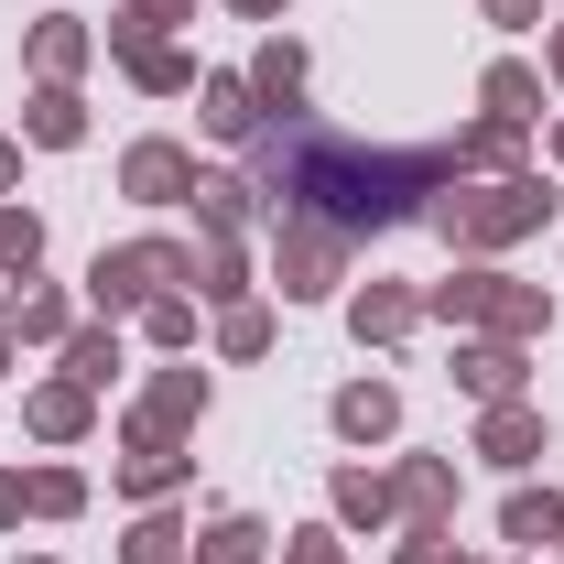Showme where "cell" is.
<instances>
[{"mask_svg": "<svg viewBox=\"0 0 564 564\" xmlns=\"http://www.w3.org/2000/svg\"><path fill=\"white\" fill-rule=\"evenodd\" d=\"M467 152L434 141V152H369L348 131H315L282 109V131H250V185H261V217H315L337 239H369V228H402V217L434 207V185H456Z\"/></svg>", "mask_w": 564, "mask_h": 564, "instance_id": "obj_1", "label": "cell"}, {"mask_svg": "<svg viewBox=\"0 0 564 564\" xmlns=\"http://www.w3.org/2000/svg\"><path fill=\"white\" fill-rule=\"evenodd\" d=\"M174 282H196V250H174V239H131V250H98V261H87V304L120 315V304H152V293H174Z\"/></svg>", "mask_w": 564, "mask_h": 564, "instance_id": "obj_2", "label": "cell"}, {"mask_svg": "<svg viewBox=\"0 0 564 564\" xmlns=\"http://www.w3.org/2000/svg\"><path fill=\"white\" fill-rule=\"evenodd\" d=\"M434 217H445V239H478V250H499V239H521V228H543V217H554V185H532V174H499L489 196H434Z\"/></svg>", "mask_w": 564, "mask_h": 564, "instance_id": "obj_3", "label": "cell"}, {"mask_svg": "<svg viewBox=\"0 0 564 564\" xmlns=\"http://www.w3.org/2000/svg\"><path fill=\"white\" fill-rule=\"evenodd\" d=\"M272 272H282V293H293V304H304V293H337L348 239H337V228H315V217H282V228H272Z\"/></svg>", "mask_w": 564, "mask_h": 564, "instance_id": "obj_4", "label": "cell"}, {"mask_svg": "<svg viewBox=\"0 0 564 564\" xmlns=\"http://www.w3.org/2000/svg\"><path fill=\"white\" fill-rule=\"evenodd\" d=\"M120 185H131L141 207H196V152L185 141H131L120 152Z\"/></svg>", "mask_w": 564, "mask_h": 564, "instance_id": "obj_5", "label": "cell"}, {"mask_svg": "<svg viewBox=\"0 0 564 564\" xmlns=\"http://www.w3.org/2000/svg\"><path fill=\"white\" fill-rule=\"evenodd\" d=\"M196 413H207V380L196 369H163L141 391V413H131V445H174V434H196Z\"/></svg>", "mask_w": 564, "mask_h": 564, "instance_id": "obj_6", "label": "cell"}, {"mask_svg": "<svg viewBox=\"0 0 564 564\" xmlns=\"http://www.w3.org/2000/svg\"><path fill=\"white\" fill-rule=\"evenodd\" d=\"M478 326L521 348V337H543V326H554V304H543L532 282H510V272H478Z\"/></svg>", "mask_w": 564, "mask_h": 564, "instance_id": "obj_7", "label": "cell"}, {"mask_svg": "<svg viewBox=\"0 0 564 564\" xmlns=\"http://www.w3.org/2000/svg\"><path fill=\"white\" fill-rule=\"evenodd\" d=\"M391 510H413V532H445V510H456V467H445V456H402Z\"/></svg>", "mask_w": 564, "mask_h": 564, "instance_id": "obj_8", "label": "cell"}, {"mask_svg": "<svg viewBox=\"0 0 564 564\" xmlns=\"http://www.w3.org/2000/svg\"><path fill=\"white\" fill-rule=\"evenodd\" d=\"M0 337H11V348H44V337H76L66 293H44V282L22 272V282H11V304H0Z\"/></svg>", "mask_w": 564, "mask_h": 564, "instance_id": "obj_9", "label": "cell"}, {"mask_svg": "<svg viewBox=\"0 0 564 564\" xmlns=\"http://www.w3.org/2000/svg\"><path fill=\"white\" fill-rule=\"evenodd\" d=\"M478 456H499V467H532V456H543V413H532V402H489V423H478Z\"/></svg>", "mask_w": 564, "mask_h": 564, "instance_id": "obj_10", "label": "cell"}, {"mask_svg": "<svg viewBox=\"0 0 564 564\" xmlns=\"http://www.w3.org/2000/svg\"><path fill=\"white\" fill-rule=\"evenodd\" d=\"M391 423H402V391H391V380H348V391H337V434H348V445H380Z\"/></svg>", "mask_w": 564, "mask_h": 564, "instance_id": "obj_11", "label": "cell"}, {"mask_svg": "<svg viewBox=\"0 0 564 564\" xmlns=\"http://www.w3.org/2000/svg\"><path fill=\"white\" fill-rule=\"evenodd\" d=\"M22 131L44 141V152H76V141H87V98H76V87H33V109H22Z\"/></svg>", "mask_w": 564, "mask_h": 564, "instance_id": "obj_12", "label": "cell"}, {"mask_svg": "<svg viewBox=\"0 0 564 564\" xmlns=\"http://www.w3.org/2000/svg\"><path fill=\"white\" fill-rule=\"evenodd\" d=\"M196 217H207V239H228V228L261 217V185L250 174H196Z\"/></svg>", "mask_w": 564, "mask_h": 564, "instance_id": "obj_13", "label": "cell"}, {"mask_svg": "<svg viewBox=\"0 0 564 564\" xmlns=\"http://www.w3.org/2000/svg\"><path fill=\"white\" fill-rule=\"evenodd\" d=\"M456 380H467L478 402H510V391H521V348H510V337H478V348H456Z\"/></svg>", "mask_w": 564, "mask_h": 564, "instance_id": "obj_14", "label": "cell"}, {"mask_svg": "<svg viewBox=\"0 0 564 564\" xmlns=\"http://www.w3.org/2000/svg\"><path fill=\"white\" fill-rule=\"evenodd\" d=\"M413 315H423V293H413V282H369V293L348 304V326H358V337H380V348H391Z\"/></svg>", "mask_w": 564, "mask_h": 564, "instance_id": "obj_15", "label": "cell"}, {"mask_svg": "<svg viewBox=\"0 0 564 564\" xmlns=\"http://www.w3.org/2000/svg\"><path fill=\"white\" fill-rule=\"evenodd\" d=\"M196 120H207L217 141H250L261 131V87H250V76H207V109H196Z\"/></svg>", "mask_w": 564, "mask_h": 564, "instance_id": "obj_16", "label": "cell"}, {"mask_svg": "<svg viewBox=\"0 0 564 564\" xmlns=\"http://www.w3.org/2000/svg\"><path fill=\"white\" fill-rule=\"evenodd\" d=\"M499 532H510V543H564V499H554V489H510Z\"/></svg>", "mask_w": 564, "mask_h": 564, "instance_id": "obj_17", "label": "cell"}, {"mask_svg": "<svg viewBox=\"0 0 564 564\" xmlns=\"http://www.w3.org/2000/svg\"><path fill=\"white\" fill-rule=\"evenodd\" d=\"M33 66H44V87H66V76L87 66V33H76L66 11H55V22H33Z\"/></svg>", "mask_w": 564, "mask_h": 564, "instance_id": "obj_18", "label": "cell"}, {"mask_svg": "<svg viewBox=\"0 0 564 564\" xmlns=\"http://www.w3.org/2000/svg\"><path fill=\"white\" fill-rule=\"evenodd\" d=\"M489 120H510V131L543 120V76H532V66H489Z\"/></svg>", "mask_w": 564, "mask_h": 564, "instance_id": "obj_19", "label": "cell"}, {"mask_svg": "<svg viewBox=\"0 0 564 564\" xmlns=\"http://www.w3.org/2000/svg\"><path fill=\"white\" fill-rule=\"evenodd\" d=\"M33 434H55V445L87 434V380H44V391H33Z\"/></svg>", "mask_w": 564, "mask_h": 564, "instance_id": "obj_20", "label": "cell"}, {"mask_svg": "<svg viewBox=\"0 0 564 564\" xmlns=\"http://www.w3.org/2000/svg\"><path fill=\"white\" fill-rule=\"evenodd\" d=\"M185 11H196V0H131V11L109 22V55H141V44H152L163 22H185Z\"/></svg>", "mask_w": 564, "mask_h": 564, "instance_id": "obj_21", "label": "cell"}, {"mask_svg": "<svg viewBox=\"0 0 564 564\" xmlns=\"http://www.w3.org/2000/svg\"><path fill=\"white\" fill-rule=\"evenodd\" d=\"M120 66H131L152 98H185V87H196V55H174V44H141V55H120Z\"/></svg>", "mask_w": 564, "mask_h": 564, "instance_id": "obj_22", "label": "cell"}, {"mask_svg": "<svg viewBox=\"0 0 564 564\" xmlns=\"http://www.w3.org/2000/svg\"><path fill=\"white\" fill-rule=\"evenodd\" d=\"M196 293H217V304H239V293H250V261H239L228 239H196Z\"/></svg>", "mask_w": 564, "mask_h": 564, "instance_id": "obj_23", "label": "cell"}, {"mask_svg": "<svg viewBox=\"0 0 564 564\" xmlns=\"http://www.w3.org/2000/svg\"><path fill=\"white\" fill-rule=\"evenodd\" d=\"M337 521H391V478H369V467H337Z\"/></svg>", "mask_w": 564, "mask_h": 564, "instance_id": "obj_24", "label": "cell"}, {"mask_svg": "<svg viewBox=\"0 0 564 564\" xmlns=\"http://www.w3.org/2000/svg\"><path fill=\"white\" fill-rule=\"evenodd\" d=\"M174 478H185V456H174V445H131V467H120V489H131V499H163Z\"/></svg>", "mask_w": 564, "mask_h": 564, "instance_id": "obj_25", "label": "cell"}, {"mask_svg": "<svg viewBox=\"0 0 564 564\" xmlns=\"http://www.w3.org/2000/svg\"><path fill=\"white\" fill-rule=\"evenodd\" d=\"M109 369H120V337H109V326H76V337H66V380H87V391H98Z\"/></svg>", "mask_w": 564, "mask_h": 564, "instance_id": "obj_26", "label": "cell"}, {"mask_svg": "<svg viewBox=\"0 0 564 564\" xmlns=\"http://www.w3.org/2000/svg\"><path fill=\"white\" fill-rule=\"evenodd\" d=\"M22 499H33L44 521H76V510H87V478H76V467H44V478H22Z\"/></svg>", "mask_w": 564, "mask_h": 564, "instance_id": "obj_27", "label": "cell"}, {"mask_svg": "<svg viewBox=\"0 0 564 564\" xmlns=\"http://www.w3.org/2000/svg\"><path fill=\"white\" fill-rule=\"evenodd\" d=\"M44 261V217L33 207H0V272H33Z\"/></svg>", "mask_w": 564, "mask_h": 564, "instance_id": "obj_28", "label": "cell"}, {"mask_svg": "<svg viewBox=\"0 0 564 564\" xmlns=\"http://www.w3.org/2000/svg\"><path fill=\"white\" fill-rule=\"evenodd\" d=\"M250 87L293 109V87H304V55H293V44H261V55H250Z\"/></svg>", "mask_w": 564, "mask_h": 564, "instance_id": "obj_29", "label": "cell"}, {"mask_svg": "<svg viewBox=\"0 0 564 564\" xmlns=\"http://www.w3.org/2000/svg\"><path fill=\"white\" fill-rule=\"evenodd\" d=\"M261 543H272L261 521H217V532H207V554H196V564H261Z\"/></svg>", "mask_w": 564, "mask_h": 564, "instance_id": "obj_30", "label": "cell"}, {"mask_svg": "<svg viewBox=\"0 0 564 564\" xmlns=\"http://www.w3.org/2000/svg\"><path fill=\"white\" fill-rule=\"evenodd\" d=\"M141 326H152V348H185V337H196V304H185V293H152Z\"/></svg>", "mask_w": 564, "mask_h": 564, "instance_id": "obj_31", "label": "cell"}, {"mask_svg": "<svg viewBox=\"0 0 564 564\" xmlns=\"http://www.w3.org/2000/svg\"><path fill=\"white\" fill-rule=\"evenodd\" d=\"M217 348H228V358H261V348H272V315H261V304H228Z\"/></svg>", "mask_w": 564, "mask_h": 564, "instance_id": "obj_32", "label": "cell"}, {"mask_svg": "<svg viewBox=\"0 0 564 564\" xmlns=\"http://www.w3.org/2000/svg\"><path fill=\"white\" fill-rule=\"evenodd\" d=\"M174 554H185V532H174L163 510H152V521H141L131 543H120V564H174Z\"/></svg>", "mask_w": 564, "mask_h": 564, "instance_id": "obj_33", "label": "cell"}, {"mask_svg": "<svg viewBox=\"0 0 564 564\" xmlns=\"http://www.w3.org/2000/svg\"><path fill=\"white\" fill-rule=\"evenodd\" d=\"M478 11H489L499 33H532V22H543V0H478Z\"/></svg>", "mask_w": 564, "mask_h": 564, "instance_id": "obj_34", "label": "cell"}, {"mask_svg": "<svg viewBox=\"0 0 564 564\" xmlns=\"http://www.w3.org/2000/svg\"><path fill=\"white\" fill-rule=\"evenodd\" d=\"M282 564H337V532H293V543H282Z\"/></svg>", "mask_w": 564, "mask_h": 564, "instance_id": "obj_35", "label": "cell"}, {"mask_svg": "<svg viewBox=\"0 0 564 564\" xmlns=\"http://www.w3.org/2000/svg\"><path fill=\"white\" fill-rule=\"evenodd\" d=\"M402 564H445V532H413V543H402Z\"/></svg>", "mask_w": 564, "mask_h": 564, "instance_id": "obj_36", "label": "cell"}, {"mask_svg": "<svg viewBox=\"0 0 564 564\" xmlns=\"http://www.w3.org/2000/svg\"><path fill=\"white\" fill-rule=\"evenodd\" d=\"M22 510H33V499H22V478H0V532H11Z\"/></svg>", "mask_w": 564, "mask_h": 564, "instance_id": "obj_37", "label": "cell"}, {"mask_svg": "<svg viewBox=\"0 0 564 564\" xmlns=\"http://www.w3.org/2000/svg\"><path fill=\"white\" fill-rule=\"evenodd\" d=\"M11 185H22V141H0V196H11Z\"/></svg>", "mask_w": 564, "mask_h": 564, "instance_id": "obj_38", "label": "cell"}, {"mask_svg": "<svg viewBox=\"0 0 564 564\" xmlns=\"http://www.w3.org/2000/svg\"><path fill=\"white\" fill-rule=\"evenodd\" d=\"M228 11H250V22H282V0H228Z\"/></svg>", "mask_w": 564, "mask_h": 564, "instance_id": "obj_39", "label": "cell"}, {"mask_svg": "<svg viewBox=\"0 0 564 564\" xmlns=\"http://www.w3.org/2000/svg\"><path fill=\"white\" fill-rule=\"evenodd\" d=\"M554 76H564V11H554Z\"/></svg>", "mask_w": 564, "mask_h": 564, "instance_id": "obj_40", "label": "cell"}, {"mask_svg": "<svg viewBox=\"0 0 564 564\" xmlns=\"http://www.w3.org/2000/svg\"><path fill=\"white\" fill-rule=\"evenodd\" d=\"M11 358H22V348H11V337H0V380H11Z\"/></svg>", "mask_w": 564, "mask_h": 564, "instance_id": "obj_41", "label": "cell"}, {"mask_svg": "<svg viewBox=\"0 0 564 564\" xmlns=\"http://www.w3.org/2000/svg\"><path fill=\"white\" fill-rule=\"evenodd\" d=\"M554 163H564V131H554Z\"/></svg>", "mask_w": 564, "mask_h": 564, "instance_id": "obj_42", "label": "cell"}, {"mask_svg": "<svg viewBox=\"0 0 564 564\" xmlns=\"http://www.w3.org/2000/svg\"><path fill=\"white\" fill-rule=\"evenodd\" d=\"M33 564H55V554H33Z\"/></svg>", "mask_w": 564, "mask_h": 564, "instance_id": "obj_43", "label": "cell"}]
</instances>
